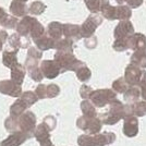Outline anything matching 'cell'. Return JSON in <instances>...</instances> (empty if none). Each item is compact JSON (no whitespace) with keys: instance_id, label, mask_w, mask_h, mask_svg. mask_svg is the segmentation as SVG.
Returning <instances> with one entry per match:
<instances>
[{"instance_id":"obj_4","label":"cell","mask_w":146,"mask_h":146,"mask_svg":"<svg viewBox=\"0 0 146 146\" xmlns=\"http://www.w3.org/2000/svg\"><path fill=\"white\" fill-rule=\"evenodd\" d=\"M26 108H27L26 105H25L21 99H18V100L11 106V108H10V117L18 118V117H20L24 112V110L26 109Z\"/></svg>"},{"instance_id":"obj_5","label":"cell","mask_w":146,"mask_h":146,"mask_svg":"<svg viewBox=\"0 0 146 146\" xmlns=\"http://www.w3.org/2000/svg\"><path fill=\"white\" fill-rule=\"evenodd\" d=\"M23 78H24V71L18 63L15 67L12 68V73H11V79L12 80L11 81L18 85H21V83L23 82Z\"/></svg>"},{"instance_id":"obj_8","label":"cell","mask_w":146,"mask_h":146,"mask_svg":"<svg viewBox=\"0 0 146 146\" xmlns=\"http://www.w3.org/2000/svg\"><path fill=\"white\" fill-rule=\"evenodd\" d=\"M20 99L26 105V107H30L31 105H33V104L35 103V100H36V98L33 95L32 92H26V93H24V94L21 96Z\"/></svg>"},{"instance_id":"obj_6","label":"cell","mask_w":146,"mask_h":146,"mask_svg":"<svg viewBox=\"0 0 146 146\" xmlns=\"http://www.w3.org/2000/svg\"><path fill=\"white\" fill-rule=\"evenodd\" d=\"M5 127L7 131L10 133L18 132V118H13V117L7 118V120L5 121Z\"/></svg>"},{"instance_id":"obj_3","label":"cell","mask_w":146,"mask_h":146,"mask_svg":"<svg viewBox=\"0 0 146 146\" xmlns=\"http://www.w3.org/2000/svg\"><path fill=\"white\" fill-rule=\"evenodd\" d=\"M29 139V136L23 132H14L11 133L6 140H3L0 143V146H20Z\"/></svg>"},{"instance_id":"obj_7","label":"cell","mask_w":146,"mask_h":146,"mask_svg":"<svg viewBox=\"0 0 146 146\" xmlns=\"http://www.w3.org/2000/svg\"><path fill=\"white\" fill-rule=\"evenodd\" d=\"M3 63H5V66L11 68V69H12L13 67H15V66L18 64L17 59H15V55H14V54L5 52V55H3Z\"/></svg>"},{"instance_id":"obj_1","label":"cell","mask_w":146,"mask_h":146,"mask_svg":"<svg viewBox=\"0 0 146 146\" xmlns=\"http://www.w3.org/2000/svg\"><path fill=\"white\" fill-rule=\"evenodd\" d=\"M35 116L31 111H26L25 113L23 112L21 116L18 117V131L23 132L29 137H31L35 129Z\"/></svg>"},{"instance_id":"obj_2","label":"cell","mask_w":146,"mask_h":146,"mask_svg":"<svg viewBox=\"0 0 146 146\" xmlns=\"http://www.w3.org/2000/svg\"><path fill=\"white\" fill-rule=\"evenodd\" d=\"M0 93L12 96V97H19L21 96V85L15 84L12 81H1Z\"/></svg>"}]
</instances>
